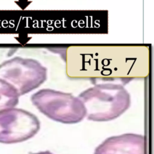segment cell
I'll return each mask as SVG.
<instances>
[{
    "label": "cell",
    "mask_w": 154,
    "mask_h": 154,
    "mask_svg": "<svg viewBox=\"0 0 154 154\" xmlns=\"http://www.w3.org/2000/svg\"><path fill=\"white\" fill-rule=\"evenodd\" d=\"M19 97L11 85L0 79V111L14 108L19 103Z\"/></svg>",
    "instance_id": "obj_6"
},
{
    "label": "cell",
    "mask_w": 154,
    "mask_h": 154,
    "mask_svg": "<svg viewBox=\"0 0 154 154\" xmlns=\"http://www.w3.org/2000/svg\"><path fill=\"white\" fill-rule=\"evenodd\" d=\"M93 122H108L123 114L131 105V96L120 84H102L89 88L78 96Z\"/></svg>",
    "instance_id": "obj_1"
},
{
    "label": "cell",
    "mask_w": 154,
    "mask_h": 154,
    "mask_svg": "<svg viewBox=\"0 0 154 154\" xmlns=\"http://www.w3.org/2000/svg\"><path fill=\"white\" fill-rule=\"evenodd\" d=\"M46 78V69L34 60L16 57L0 64V79L11 85L19 96L37 88Z\"/></svg>",
    "instance_id": "obj_3"
},
{
    "label": "cell",
    "mask_w": 154,
    "mask_h": 154,
    "mask_svg": "<svg viewBox=\"0 0 154 154\" xmlns=\"http://www.w3.org/2000/svg\"><path fill=\"white\" fill-rule=\"evenodd\" d=\"M31 100L40 112L59 123L75 124L86 116L82 101L70 93L42 89L31 96Z\"/></svg>",
    "instance_id": "obj_2"
},
{
    "label": "cell",
    "mask_w": 154,
    "mask_h": 154,
    "mask_svg": "<svg viewBox=\"0 0 154 154\" xmlns=\"http://www.w3.org/2000/svg\"><path fill=\"white\" fill-rule=\"evenodd\" d=\"M29 154H54V153H52L51 152H50L49 150H45V151H41V152H35V153L29 152Z\"/></svg>",
    "instance_id": "obj_7"
},
{
    "label": "cell",
    "mask_w": 154,
    "mask_h": 154,
    "mask_svg": "<svg viewBox=\"0 0 154 154\" xmlns=\"http://www.w3.org/2000/svg\"><path fill=\"white\" fill-rule=\"evenodd\" d=\"M40 128L38 119L26 110L14 107L0 111V143L26 141L35 136Z\"/></svg>",
    "instance_id": "obj_4"
},
{
    "label": "cell",
    "mask_w": 154,
    "mask_h": 154,
    "mask_svg": "<svg viewBox=\"0 0 154 154\" xmlns=\"http://www.w3.org/2000/svg\"><path fill=\"white\" fill-rule=\"evenodd\" d=\"M94 154H146L145 137L132 133L109 137L96 147Z\"/></svg>",
    "instance_id": "obj_5"
}]
</instances>
